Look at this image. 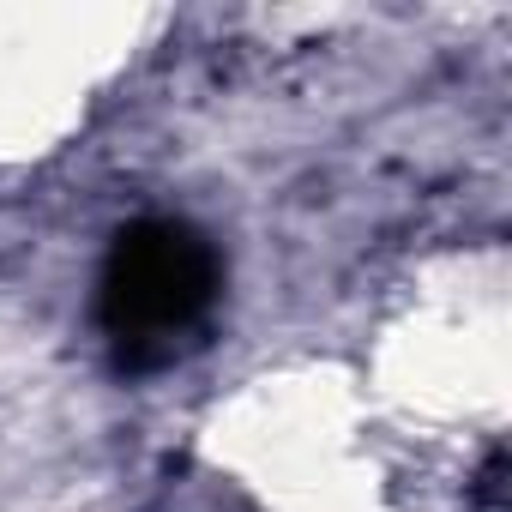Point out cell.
Listing matches in <instances>:
<instances>
[{"instance_id":"cell-1","label":"cell","mask_w":512,"mask_h":512,"mask_svg":"<svg viewBox=\"0 0 512 512\" xmlns=\"http://www.w3.org/2000/svg\"><path fill=\"white\" fill-rule=\"evenodd\" d=\"M217 296V253L175 217H145L115 235L103 266V326L127 362L169 356V338L187 332Z\"/></svg>"}]
</instances>
